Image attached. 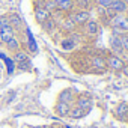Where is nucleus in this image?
Here are the masks:
<instances>
[{
  "mask_svg": "<svg viewBox=\"0 0 128 128\" xmlns=\"http://www.w3.org/2000/svg\"><path fill=\"white\" fill-rule=\"evenodd\" d=\"M70 17L77 26H84L90 20V12L88 9H77L74 12H70Z\"/></svg>",
  "mask_w": 128,
  "mask_h": 128,
  "instance_id": "obj_1",
  "label": "nucleus"
},
{
  "mask_svg": "<svg viewBox=\"0 0 128 128\" xmlns=\"http://www.w3.org/2000/svg\"><path fill=\"white\" fill-rule=\"evenodd\" d=\"M106 65L108 68H112L113 71H122L125 62L119 56H116V54H108V57L106 59Z\"/></svg>",
  "mask_w": 128,
  "mask_h": 128,
  "instance_id": "obj_2",
  "label": "nucleus"
},
{
  "mask_svg": "<svg viewBox=\"0 0 128 128\" xmlns=\"http://www.w3.org/2000/svg\"><path fill=\"white\" fill-rule=\"evenodd\" d=\"M6 17H8V21H9V26L15 30V32H20V30H23V27H24V23H23V18L20 17V14H17V12H11V14H6Z\"/></svg>",
  "mask_w": 128,
  "mask_h": 128,
  "instance_id": "obj_3",
  "label": "nucleus"
},
{
  "mask_svg": "<svg viewBox=\"0 0 128 128\" xmlns=\"http://www.w3.org/2000/svg\"><path fill=\"white\" fill-rule=\"evenodd\" d=\"M57 27H60V30H62V32H65V33H68V35H70V33H72V32L77 29V24L72 21V18H71V17H70V14H68V15H65V17L62 18V21L59 23V26H57Z\"/></svg>",
  "mask_w": 128,
  "mask_h": 128,
  "instance_id": "obj_4",
  "label": "nucleus"
},
{
  "mask_svg": "<svg viewBox=\"0 0 128 128\" xmlns=\"http://www.w3.org/2000/svg\"><path fill=\"white\" fill-rule=\"evenodd\" d=\"M70 110H71V104H66V102L57 101L56 106H54V113L60 118H66L70 114Z\"/></svg>",
  "mask_w": 128,
  "mask_h": 128,
  "instance_id": "obj_5",
  "label": "nucleus"
},
{
  "mask_svg": "<svg viewBox=\"0 0 128 128\" xmlns=\"http://www.w3.org/2000/svg\"><path fill=\"white\" fill-rule=\"evenodd\" d=\"M54 3H56V6H57L59 11L68 12V14H70V12L74 9V6H76L74 0H54Z\"/></svg>",
  "mask_w": 128,
  "mask_h": 128,
  "instance_id": "obj_6",
  "label": "nucleus"
},
{
  "mask_svg": "<svg viewBox=\"0 0 128 128\" xmlns=\"http://www.w3.org/2000/svg\"><path fill=\"white\" fill-rule=\"evenodd\" d=\"M76 106L88 112V110L92 107V98H90L89 95H84V94H83V95H80V96L76 100Z\"/></svg>",
  "mask_w": 128,
  "mask_h": 128,
  "instance_id": "obj_7",
  "label": "nucleus"
},
{
  "mask_svg": "<svg viewBox=\"0 0 128 128\" xmlns=\"http://www.w3.org/2000/svg\"><path fill=\"white\" fill-rule=\"evenodd\" d=\"M74 100H76V95H74L72 89H63V90L59 94V96H57V101L66 102V104H71Z\"/></svg>",
  "mask_w": 128,
  "mask_h": 128,
  "instance_id": "obj_8",
  "label": "nucleus"
},
{
  "mask_svg": "<svg viewBox=\"0 0 128 128\" xmlns=\"http://www.w3.org/2000/svg\"><path fill=\"white\" fill-rule=\"evenodd\" d=\"M14 36H17V32L11 27V26H6V27H3L2 30H0V42L2 44H5V42H8L11 38H14Z\"/></svg>",
  "mask_w": 128,
  "mask_h": 128,
  "instance_id": "obj_9",
  "label": "nucleus"
},
{
  "mask_svg": "<svg viewBox=\"0 0 128 128\" xmlns=\"http://www.w3.org/2000/svg\"><path fill=\"white\" fill-rule=\"evenodd\" d=\"M33 15H35V20L38 24H42L47 18H50V12H47L44 8H33Z\"/></svg>",
  "mask_w": 128,
  "mask_h": 128,
  "instance_id": "obj_10",
  "label": "nucleus"
},
{
  "mask_svg": "<svg viewBox=\"0 0 128 128\" xmlns=\"http://www.w3.org/2000/svg\"><path fill=\"white\" fill-rule=\"evenodd\" d=\"M12 60H14V63H15V65H17V63H23V62H27V60H30L27 50H23V48H20L18 51H15V53L12 54Z\"/></svg>",
  "mask_w": 128,
  "mask_h": 128,
  "instance_id": "obj_11",
  "label": "nucleus"
},
{
  "mask_svg": "<svg viewBox=\"0 0 128 128\" xmlns=\"http://www.w3.org/2000/svg\"><path fill=\"white\" fill-rule=\"evenodd\" d=\"M84 32L89 35V36H96L100 33V24L94 20H89L86 24H84Z\"/></svg>",
  "mask_w": 128,
  "mask_h": 128,
  "instance_id": "obj_12",
  "label": "nucleus"
},
{
  "mask_svg": "<svg viewBox=\"0 0 128 128\" xmlns=\"http://www.w3.org/2000/svg\"><path fill=\"white\" fill-rule=\"evenodd\" d=\"M3 45L6 47V50H8V51L15 53V51H18V50L21 48V41L18 39V36H14V38H11L8 42H5Z\"/></svg>",
  "mask_w": 128,
  "mask_h": 128,
  "instance_id": "obj_13",
  "label": "nucleus"
},
{
  "mask_svg": "<svg viewBox=\"0 0 128 128\" xmlns=\"http://www.w3.org/2000/svg\"><path fill=\"white\" fill-rule=\"evenodd\" d=\"M114 116L118 119H126L128 116V102H120L116 108H114Z\"/></svg>",
  "mask_w": 128,
  "mask_h": 128,
  "instance_id": "obj_14",
  "label": "nucleus"
},
{
  "mask_svg": "<svg viewBox=\"0 0 128 128\" xmlns=\"http://www.w3.org/2000/svg\"><path fill=\"white\" fill-rule=\"evenodd\" d=\"M108 8L113 9L116 14H122V12L126 11V2H125V0H113Z\"/></svg>",
  "mask_w": 128,
  "mask_h": 128,
  "instance_id": "obj_15",
  "label": "nucleus"
},
{
  "mask_svg": "<svg viewBox=\"0 0 128 128\" xmlns=\"http://www.w3.org/2000/svg\"><path fill=\"white\" fill-rule=\"evenodd\" d=\"M41 27H42V30H44V32H47V33H53V32L57 29V23L50 17V18H47V20L41 24Z\"/></svg>",
  "mask_w": 128,
  "mask_h": 128,
  "instance_id": "obj_16",
  "label": "nucleus"
},
{
  "mask_svg": "<svg viewBox=\"0 0 128 128\" xmlns=\"http://www.w3.org/2000/svg\"><path fill=\"white\" fill-rule=\"evenodd\" d=\"M110 47H112V50L114 51V53H118V54H122L124 53V48H122V45H120V41H119V36H110Z\"/></svg>",
  "mask_w": 128,
  "mask_h": 128,
  "instance_id": "obj_17",
  "label": "nucleus"
},
{
  "mask_svg": "<svg viewBox=\"0 0 128 128\" xmlns=\"http://www.w3.org/2000/svg\"><path fill=\"white\" fill-rule=\"evenodd\" d=\"M60 47H62V50H65V51H72L76 48V42L71 39V36H65L60 41Z\"/></svg>",
  "mask_w": 128,
  "mask_h": 128,
  "instance_id": "obj_18",
  "label": "nucleus"
},
{
  "mask_svg": "<svg viewBox=\"0 0 128 128\" xmlns=\"http://www.w3.org/2000/svg\"><path fill=\"white\" fill-rule=\"evenodd\" d=\"M86 113H88L86 110H83V108H80V107L74 106V107H71V110H70V114H68V116H70L71 119H82Z\"/></svg>",
  "mask_w": 128,
  "mask_h": 128,
  "instance_id": "obj_19",
  "label": "nucleus"
},
{
  "mask_svg": "<svg viewBox=\"0 0 128 128\" xmlns=\"http://www.w3.org/2000/svg\"><path fill=\"white\" fill-rule=\"evenodd\" d=\"M90 63H92V66H95L96 70H104V68L107 66V65H106V59H102V57H100V56L92 57Z\"/></svg>",
  "mask_w": 128,
  "mask_h": 128,
  "instance_id": "obj_20",
  "label": "nucleus"
},
{
  "mask_svg": "<svg viewBox=\"0 0 128 128\" xmlns=\"http://www.w3.org/2000/svg\"><path fill=\"white\" fill-rule=\"evenodd\" d=\"M26 33H27V45H29V51L36 53V51H38V47H36V44H35V41H33L32 33H30L29 30H26Z\"/></svg>",
  "mask_w": 128,
  "mask_h": 128,
  "instance_id": "obj_21",
  "label": "nucleus"
},
{
  "mask_svg": "<svg viewBox=\"0 0 128 128\" xmlns=\"http://www.w3.org/2000/svg\"><path fill=\"white\" fill-rule=\"evenodd\" d=\"M44 9H45L47 12H50V15H51L54 11H57V6H56V3H54V0H45V2H44Z\"/></svg>",
  "mask_w": 128,
  "mask_h": 128,
  "instance_id": "obj_22",
  "label": "nucleus"
},
{
  "mask_svg": "<svg viewBox=\"0 0 128 128\" xmlns=\"http://www.w3.org/2000/svg\"><path fill=\"white\" fill-rule=\"evenodd\" d=\"M15 66H17L18 70H21V71H27V70H30V60L23 62V63H17Z\"/></svg>",
  "mask_w": 128,
  "mask_h": 128,
  "instance_id": "obj_23",
  "label": "nucleus"
},
{
  "mask_svg": "<svg viewBox=\"0 0 128 128\" xmlns=\"http://www.w3.org/2000/svg\"><path fill=\"white\" fill-rule=\"evenodd\" d=\"M9 26V21H8V17L6 15H0V30H2L3 27Z\"/></svg>",
  "mask_w": 128,
  "mask_h": 128,
  "instance_id": "obj_24",
  "label": "nucleus"
},
{
  "mask_svg": "<svg viewBox=\"0 0 128 128\" xmlns=\"http://www.w3.org/2000/svg\"><path fill=\"white\" fill-rule=\"evenodd\" d=\"M112 2H113V0H96V5L101 6V8H108Z\"/></svg>",
  "mask_w": 128,
  "mask_h": 128,
  "instance_id": "obj_25",
  "label": "nucleus"
},
{
  "mask_svg": "<svg viewBox=\"0 0 128 128\" xmlns=\"http://www.w3.org/2000/svg\"><path fill=\"white\" fill-rule=\"evenodd\" d=\"M14 96H15V92H11V94H9V96L6 98V102H11V101L14 100Z\"/></svg>",
  "mask_w": 128,
  "mask_h": 128,
  "instance_id": "obj_26",
  "label": "nucleus"
},
{
  "mask_svg": "<svg viewBox=\"0 0 128 128\" xmlns=\"http://www.w3.org/2000/svg\"><path fill=\"white\" fill-rule=\"evenodd\" d=\"M122 72L128 77V63H125V65H124V68H122Z\"/></svg>",
  "mask_w": 128,
  "mask_h": 128,
  "instance_id": "obj_27",
  "label": "nucleus"
},
{
  "mask_svg": "<svg viewBox=\"0 0 128 128\" xmlns=\"http://www.w3.org/2000/svg\"><path fill=\"white\" fill-rule=\"evenodd\" d=\"M36 128H42V126H36Z\"/></svg>",
  "mask_w": 128,
  "mask_h": 128,
  "instance_id": "obj_28",
  "label": "nucleus"
},
{
  "mask_svg": "<svg viewBox=\"0 0 128 128\" xmlns=\"http://www.w3.org/2000/svg\"><path fill=\"white\" fill-rule=\"evenodd\" d=\"M74 2H77V0H74Z\"/></svg>",
  "mask_w": 128,
  "mask_h": 128,
  "instance_id": "obj_29",
  "label": "nucleus"
}]
</instances>
